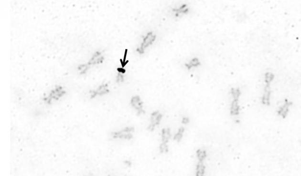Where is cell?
Instances as JSON below:
<instances>
[{
  "instance_id": "cell-1",
  "label": "cell",
  "mask_w": 301,
  "mask_h": 176,
  "mask_svg": "<svg viewBox=\"0 0 301 176\" xmlns=\"http://www.w3.org/2000/svg\"><path fill=\"white\" fill-rule=\"evenodd\" d=\"M67 94V91L64 86L56 85L45 96H43L42 101L44 104L50 105L54 102L59 101L64 97Z\"/></svg>"
},
{
  "instance_id": "cell-2",
  "label": "cell",
  "mask_w": 301,
  "mask_h": 176,
  "mask_svg": "<svg viewBox=\"0 0 301 176\" xmlns=\"http://www.w3.org/2000/svg\"><path fill=\"white\" fill-rule=\"evenodd\" d=\"M135 128L132 126H127L122 129L111 132L110 137L114 140H131L134 137Z\"/></svg>"
},
{
  "instance_id": "cell-3",
  "label": "cell",
  "mask_w": 301,
  "mask_h": 176,
  "mask_svg": "<svg viewBox=\"0 0 301 176\" xmlns=\"http://www.w3.org/2000/svg\"><path fill=\"white\" fill-rule=\"evenodd\" d=\"M172 137L171 130L169 128H163L161 131V142L159 144V151L160 154H165L169 152V141Z\"/></svg>"
},
{
  "instance_id": "cell-4",
  "label": "cell",
  "mask_w": 301,
  "mask_h": 176,
  "mask_svg": "<svg viewBox=\"0 0 301 176\" xmlns=\"http://www.w3.org/2000/svg\"><path fill=\"white\" fill-rule=\"evenodd\" d=\"M163 118V115L159 110H155L152 112L149 119V124L147 126V130L151 132L154 131L161 124Z\"/></svg>"
},
{
  "instance_id": "cell-5",
  "label": "cell",
  "mask_w": 301,
  "mask_h": 176,
  "mask_svg": "<svg viewBox=\"0 0 301 176\" xmlns=\"http://www.w3.org/2000/svg\"><path fill=\"white\" fill-rule=\"evenodd\" d=\"M156 36L153 32H148L142 40L140 47L136 49V51L140 55H142L145 50L155 42Z\"/></svg>"
},
{
  "instance_id": "cell-6",
  "label": "cell",
  "mask_w": 301,
  "mask_h": 176,
  "mask_svg": "<svg viewBox=\"0 0 301 176\" xmlns=\"http://www.w3.org/2000/svg\"><path fill=\"white\" fill-rule=\"evenodd\" d=\"M110 92L109 85L107 83H103L99 85L95 89L90 90L89 96L91 99H94L99 96L106 95Z\"/></svg>"
},
{
  "instance_id": "cell-7",
  "label": "cell",
  "mask_w": 301,
  "mask_h": 176,
  "mask_svg": "<svg viewBox=\"0 0 301 176\" xmlns=\"http://www.w3.org/2000/svg\"><path fill=\"white\" fill-rule=\"evenodd\" d=\"M131 106L135 110L136 115L138 116H141L145 114L143 101L139 96L135 95L132 96L130 100Z\"/></svg>"
},
{
  "instance_id": "cell-8",
  "label": "cell",
  "mask_w": 301,
  "mask_h": 176,
  "mask_svg": "<svg viewBox=\"0 0 301 176\" xmlns=\"http://www.w3.org/2000/svg\"><path fill=\"white\" fill-rule=\"evenodd\" d=\"M104 59V56L103 55L102 52L97 51L92 55L87 64L90 66L92 65H98L103 63Z\"/></svg>"
},
{
  "instance_id": "cell-9",
  "label": "cell",
  "mask_w": 301,
  "mask_h": 176,
  "mask_svg": "<svg viewBox=\"0 0 301 176\" xmlns=\"http://www.w3.org/2000/svg\"><path fill=\"white\" fill-rule=\"evenodd\" d=\"M292 105V102L286 99L284 101V104L281 106L277 111L278 115L281 117L282 118H285L287 117L289 111V108Z\"/></svg>"
},
{
  "instance_id": "cell-10",
  "label": "cell",
  "mask_w": 301,
  "mask_h": 176,
  "mask_svg": "<svg viewBox=\"0 0 301 176\" xmlns=\"http://www.w3.org/2000/svg\"><path fill=\"white\" fill-rule=\"evenodd\" d=\"M271 95L270 85H266L264 93L261 97V103L263 105L269 106L270 104V97Z\"/></svg>"
},
{
  "instance_id": "cell-11",
  "label": "cell",
  "mask_w": 301,
  "mask_h": 176,
  "mask_svg": "<svg viewBox=\"0 0 301 176\" xmlns=\"http://www.w3.org/2000/svg\"><path fill=\"white\" fill-rule=\"evenodd\" d=\"M230 112L231 116H239L240 112L239 99H233L230 106Z\"/></svg>"
},
{
  "instance_id": "cell-12",
  "label": "cell",
  "mask_w": 301,
  "mask_h": 176,
  "mask_svg": "<svg viewBox=\"0 0 301 176\" xmlns=\"http://www.w3.org/2000/svg\"><path fill=\"white\" fill-rule=\"evenodd\" d=\"M206 167L204 162L198 161L195 168V176H205Z\"/></svg>"
},
{
  "instance_id": "cell-13",
  "label": "cell",
  "mask_w": 301,
  "mask_h": 176,
  "mask_svg": "<svg viewBox=\"0 0 301 176\" xmlns=\"http://www.w3.org/2000/svg\"><path fill=\"white\" fill-rule=\"evenodd\" d=\"M196 155L198 162H204L208 157V154L205 149L198 148L196 151Z\"/></svg>"
},
{
  "instance_id": "cell-14",
  "label": "cell",
  "mask_w": 301,
  "mask_h": 176,
  "mask_svg": "<svg viewBox=\"0 0 301 176\" xmlns=\"http://www.w3.org/2000/svg\"><path fill=\"white\" fill-rule=\"evenodd\" d=\"M185 132V129L184 127H181L179 128L177 131L174 135L173 140L176 142H180L184 137Z\"/></svg>"
},
{
  "instance_id": "cell-15",
  "label": "cell",
  "mask_w": 301,
  "mask_h": 176,
  "mask_svg": "<svg viewBox=\"0 0 301 176\" xmlns=\"http://www.w3.org/2000/svg\"><path fill=\"white\" fill-rule=\"evenodd\" d=\"M200 62L198 58H194L190 61V62L186 63L185 66L187 69L190 70L193 67H198V66L200 65Z\"/></svg>"
},
{
  "instance_id": "cell-16",
  "label": "cell",
  "mask_w": 301,
  "mask_h": 176,
  "mask_svg": "<svg viewBox=\"0 0 301 176\" xmlns=\"http://www.w3.org/2000/svg\"><path fill=\"white\" fill-rule=\"evenodd\" d=\"M231 94L233 99H239L241 95V91L239 88H232Z\"/></svg>"
},
{
  "instance_id": "cell-17",
  "label": "cell",
  "mask_w": 301,
  "mask_h": 176,
  "mask_svg": "<svg viewBox=\"0 0 301 176\" xmlns=\"http://www.w3.org/2000/svg\"><path fill=\"white\" fill-rule=\"evenodd\" d=\"M274 78V74L271 72H266L265 74V81L266 85H270V83L273 81Z\"/></svg>"
},
{
  "instance_id": "cell-18",
  "label": "cell",
  "mask_w": 301,
  "mask_h": 176,
  "mask_svg": "<svg viewBox=\"0 0 301 176\" xmlns=\"http://www.w3.org/2000/svg\"><path fill=\"white\" fill-rule=\"evenodd\" d=\"M90 67V66L87 63L80 64L78 67V70L81 74H85L89 70Z\"/></svg>"
},
{
  "instance_id": "cell-19",
  "label": "cell",
  "mask_w": 301,
  "mask_h": 176,
  "mask_svg": "<svg viewBox=\"0 0 301 176\" xmlns=\"http://www.w3.org/2000/svg\"><path fill=\"white\" fill-rule=\"evenodd\" d=\"M173 11L176 13V15H178L180 13H186L188 11V9L187 7V5H184L181 6L179 9H174Z\"/></svg>"
},
{
  "instance_id": "cell-20",
  "label": "cell",
  "mask_w": 301,
  "mask_h": 176,
  "mask_svg": "<svg viewBox=\"0 0 301 176\" xmlns=\"http://www.w3.org/2000/svg\"><path fill=\"white\" fill-rule=\"evenodd\" d=\"M127 52L128 50H125L123 59H120V64H121V67H122V68H124L125 66H126V65L127 64V63H129V60H126L127 56Z\"/></svg>"
},
{
  "instance_id": "cell-21",
  "label": "cell",
  "mask_w": 301,
  "mask_h": 176,
  "mask_svg": "<svg viewBox=\"0 0 301 176\" xmlns=\"http://www.w3.org/2000/svg\"><path fill=\"white\" fill-rule=\"evenodd\" d=\"M124 81V77L123 74L118 73L116 76V82L118 83H121Z\"/></svg>"
},
{
  "instance_id": "cell-22",
  "label": "cell",
  "mask_w": 301,
  "mask_h": 176,
  "mask_svg": "<svg viewBox=\"0 0 301 176\" xmlns=\"http://www.w3.org/2000/svg\"><path fill=\"white\" fill-rule=\"evenodd\" d=\"M181 122L183 125H187L190 123V118L187 117H184L182 118Z\"/></svg>"
},
{
  "instance_id": "cell-23",
  "label": "cell",
  "mask_w": 301,
  "mask_h": 176,
  "mask_svg": "<svg viewBox=\"0 0 301 176\" xmlns=\"http://www.w3.org/2000/svg\"><path fill=\"white\" fill-rule=\"evenodd\" d=\"M117 71L118 73L121 74H124L126 73V70L125 69H124V68H122V67H118L117 69Z\"/></svg>"
},
{
  "instance_id": "cell-24",
  "label": "cell",
  "mask_w": 301,
  "mask_h": 176,
  "mask_svg": "<svg viewBox=\"0 0 301 176\" xmlns=\"http://www.w3.org/2000/svg\"><path fill=\"white\" fill-rule=\"evenodd\" d=\"M94 176V175H89V176Z\"/></svg>"
},
{
  "instance_id": "cell-25",
  "label": "cell",
  "mask_w": 301,
  "mask_h": 176,
  "mask_svg": "<svg viewBox=\"0 0 301 176\" xmlns=\"http://www.w3.org/2000/svg\"></svg>"
}]
</instances>
